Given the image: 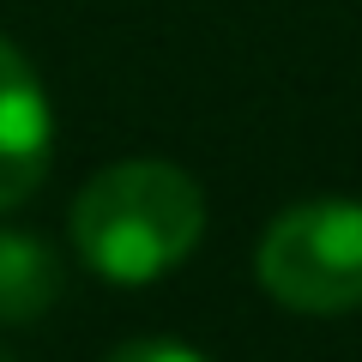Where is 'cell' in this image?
<instances>
[{
  "mask_svg": "<svg viewBox=\"0 0 362 362\" xmlns=\"http://www.w3.org/2000/svg\"><path fill=\"white\" fill-rule=\"evenodd\" d=\"M61 296V266L30 230H0V320H37Z\"/></svg>",
  "mask_w": 362,
  "mask_h": 362,
  "instance_id": "4",
  "label": "cell"
},
{
  "mask_svg": "<svg viewBox=\"0 0 362 362\" xmlns=\"http://www.w3.org/2000/svg\"><path fill=\"white\" fill-rule=\"evenodd\" d=\"M0 362H13V356H6V350H0Z\"/></svg>",
  "mask_w": 362,
  "mask_h": 362,
  "instance_id": "6",
  "label": "cell"
},
{
  "mask_svg": "<svg viewBox=\"0 0 362 362\" xmlns=\"http://www.w3.org/2000/svg\"><path fill=\"white\" fill-rule=\"evenodd\" d=\"M259 284L296 314L362 308V206L308 199L278 211L259 242Z\"/></svg>",
  "mask_w": 362,
  "mask_h": 362,
  "instance_id": "2",
  "label": "cell"
},
{
  "mask_svg": "<svg viewBox=\"0 0 362 362\" xmlns=\"http://www.w3.org/2000/svg\"><path fill=\"white\" fill-rule=\"evenodd\" d=\"M54 151V109L37 66L0 37V211L42 181Z\"/></svg>",
  "mask_w": 362,
  "mask_h": 362,
  "instance_id": "3",
  "label": "cell"
},
{
  "mask_svg": "<svg viewBox=\"0 0 362 362\" xmlns=\"http://www.w3.org/2000/svg\"><path fill=\"white\" fill-rule=\"evenodd\" d=\"M109 362H206V356H194V350L175 344V338H133V344H121Z\"/></svg>",
  "mask_w": 362,
  "mask_h": 362,
  "instance_id": "5",
  "label": "cell"
},
{
  "mask_svg": "<svg viewBox=\"0 0 362 362\" xmlns=\"http://www.w3.org/2000/svg\"><path fill=\"white\" fill-rule=\"evenodd\" d=\"M206 235V194L175 163L133 157L85 181L73 199V247L90 272L115 284H151L199 247Z\"/></svg>",
  "mask_w": 362,
  "mask_h": 362,
  "instance_id": "1",
  "label": "cell"
}]
</instances>
